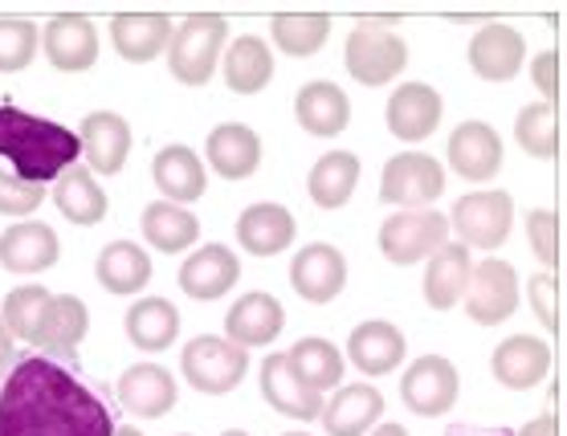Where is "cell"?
I'll list each match as a JSON object with an SVG mask.
<instances>
[{"mask_svg": "<svg viewBox=\"0 0 567 436\" xmlns=\"http://www.w3.org/2000/svg\"><path fill=\"white\" fill-rule=\"evenodd\" d=\"M270 38L286 58H315L331 38L327 13H282L270 21Z\"/></svg>", "mask_w": 567, "mask_h": 436, "instance_id": "obj_39", "label": "cell"}, {"mask_svg": "<svg viewBox=\"0 0 567 436\" xmlns=\"http://www.w3.org/2000/svg\"><path fill=\"white\" fill-rule=\"evenodd\" d=\"M127 339L147 355H159L176 343L181 334V310L172 307L168 298H140L135 307L127 310Z\"/></svg>", "mask_w": 567, "mask_h": 436, "instance_id": "obj_35", "label": "cell"}, {"mask_svg": "<svg viewBox=\"0 0 567 436\" xmlns=\"http://www.w3.org/2000/svg\"><path fill=\"white\" fill-rule=\"evenodd\" d=\"M286 326V310L282 302L266 290H249L229 307V319H225V339L237 343L241 351L249 346H270Z\"/></svg>", "mask_w": 567, "mask_h": 436, "instance_id": "obj_16", "label": "cell"}, {"mask_svg": "<svg viewBox=\"0 0 567 436\" xmlns=\"http://www.w3.org/2000/svg\"><path fill=\"white\" fill-rule=\"evenodd\" d=\"M220 74H225V86L233 94H261L274 77L270 41L254 38V33L229 41L225 53H220Z\"/></svg>", "mask_w": 567, "mask_h": 436, "instance_id": "obj_30", "label": "cell"}, {"mask_svg": "<svg viewBox=\"0 0 567 436\" xmlns=\"http://www.w3.org/2000/svg\"><path fill=\"white\" fill-rule=\"evenodd\" d=\"M220 436H249L246 428H229V433H220Z\"/></svg>", "mask_w": 567, "mask_h": 436, "instance_id": "obj_51", "label": "cell"}, {"mask_svg": "<svg viewBox=\"0 0 567 436\" xmlns=\"http://www.w3.org/2000/svg\"><path fill=\"white\" fill-rule=\"evenodd\" d=\"M450 229L462 237L465 249H498L515 229V200L511 193H470L453 205Z\"/></svg>", "mask_w": 567, "mask_h": 436, "instance_id": "obj_7", "label": "cell"}, {"mask_svg": "<svg viewBox=\"0 0 567 436\" xmlns=\"http://www.w3.org/2000/svg\"><path fill=\"white\" fill-rule=\"evenodd\" d=\"M78 155H82V143L62 123L38 118L17 106H0V159L17 167V180L45 188L53 176L78 164Z\"/></svg>", "mask_w": 567, "mask_h": 436, "instance_id": "obj_2", "label": "cell"}, {"mask_svg": "<svg viewBox=\"0 0 567 436\" xmlns=\"http://www.w3.org/2000/svg\"><path fill=\"white\" fill-rule=\"evenodd\" d=\"M515 436H559V424H555V416H539V421H530L527 428H518Z\"/></svg>", "mask_w": 567, "mask_h": 436, "instance_id": "obj_47", "label": "cell"}, {"mask_svg": "<svg viewBox=\"0 0 567 436\" xmlns=\"http://www.w3.org/2000/svg\"><path fill=\"white\" fill-rule=\"evenodd\" d=\"M515 139L518 147L535 159H551L559 152V115L551 103H530L515 118Z\"/></svg>", "mask_w": 567, "mask_h": 436, "instance_id": "obj_41", "label": "cell"}, {"mask_svg": "<svg viewBox=\"0 0 567 436\" xmlns=\"http://www.w3.org/2000/svg\"><path fill=\"white\" fill-rule=\"evenodd\" d=\"M491 372L511 392H527V387L547 380V372H551V351L535 334H515V339H503V343L494 346Z\"/></svg>", "mask_w": 567, "mask_h": 436, "instance_id": "obj_23", "label": "cell"}, {"mask_svg": "<svg viewBox=\"0 0 567 436\" xmlns=\"http://www.w3.org/2000/svg\"><path fill=\"white\" fill-rule=\"evenodd\" d=\"M343 65H348V77H355L360 86H388L392 77L404 74L409 45L404 38H396V29L388 21H360L348 33Z\"/></svg>", "mask_w": 567, "mask_h": 436, "instance_id": "obj_4", "label": "cell"}, {"mask_svg": "<svg viewBox=\"0 0 567 436\" xmlns=\"http://www.w3.org/2000/svg\"><path fill=\"white\" fill-rule=\"evenodd\" d=\"M94 273H99V282H103L106 294H140V290H147V282H152V257H147V249H140L135 241H111L99 253V261H94Z\"/></svg>", "mask_w": 567, "mask_h": 436, "instance_id": "obj_32", "label": "cell"}, {"mask_svg": "<svg viewBox=\"0 0 567 436\" xmlns=\"http://www.w3.org/2000/svg\"><path fill=\"white\" fill-rule=\"evenodd\" d=\"M181 372L196 392L225 396V392H233V387L246 380L249 351H241V346L229 343V339H217V334H200V339H188V343H184Z\"/></svg>", "mask_w": 567, "mask_h": 436, "instance_id": "obj_5", "label": "cell"}, {"mask_svg": "<svg viewBox=\"0 0 567 436\" xmlns=\"http://www.w3.org/2000/svg\"><path fill=\"white\" fill-rule=\"evenodd\" d=\"M445 159H450L453 176H462L470 184H486L498 176L503 167V139L491 123H462V127L450 135V147H445Z\"/></svg>", "mask_w": 567, "mask_h": 436, "instance_id": "obj_12", "label": "cell"}, {"mask_svg": "<svg viewBox=\"0 0 567 436\" xmlns=\"http://www.w3.org/2000/svg\"><path fill=\"white\" fill-rule=\"evenodd\" d=\"M41 50V29L33 21H0V74L25 70Z\"/></svg>", "mask_w": 567, "mask_h": 436, "instance_id": "obj_42", "label": "cell"}, {"mask_svg": "<svg viewBox=\"0 0 567 436\" xmlns=\"http://www.w3.org/2000/svg\"><path fill=\"white\" fill-rule=\"evenodd\" d=\"M445 193V167L425 152H400L384 164L380 200L392 208H425Z\"/></svg>", "mask_w": 567, "mask_h": 436, "instance_id": "obj_8", "label": "cell"}, {"mask_svg": "<svg viewBox=\"0 0 567 436\" xmlns=\"http://www.w3.org/2000/svg\"><path fill=\"white\" fill-rule=\"evenodd\" d=\"M445 232H450L445 212H437V208H404V212H392L380 225V253L392 266H416V261L433 257L445 245Z\"/></svg>", "mask_w": 567, "mask_h": 436, "instance_id": "obj_6", "label": "cell"}, {"mask_svg": "<svg viewBox=\"0 0 567 436\" xmlns=\"http://www.w3.org/2000/svg\"><path fill=\"white\" fill-rule=\"evenodd\" d=\"M53 205L70 225H82V229H94L99 220L106 217V193L99 188L86 167H65L58 176V188H53Z\"/></svg>", "mask_w": 567, "mask_h": 436, "instance_id": "obj_36", "label": "cell"}, {"mask_svg": "<svg viewBox=\"0 0 567 436\" xmlns=\"http://www.w3.org/2000/svg\"><path fill=\"white\" fill-rule=\"evenodd\" d=\"M181 436H188V433H181Z\"/></svg>", "mask_w": 567, "mask_h": 436, "instance_id": "obj_54", "label": "cell"}, {"mask_svg": "<svg viewBox=\"0 0 567 436\" xmlns=\"http://www.w3.org/2000/svg\"><path fill=\"white\" fill-rule=\"evenodd\" d=\"M465 314L477 326H498L518 310V273L511 261H482L477 270H470V286H465Z\"/></svg>", "mask_w": 567, "mask_h": 436, "instance_id": "obj_10", "label": "cell"}, {"mask_svg": "<svg viewBox=\"0 0 567 436\" xmlns=\"http://www.w3.org/2000/svg\"><path fill=\"white\" fill-rule=\"evenodd\" d=\"M530 82H535V91L555 106L559 98V50H543L535 62H530Z\"/></svg>", "mask_w": 567, "mask_h": 436, "instance_id": "obj_46", "label": "cell"}, {"mask_svg": "<svg viewBox=\"0 0 567 436\" xmlns=\"http://www.w3.org/2000/svg\"><path fill=\"white\" fill-rule=\"evenodd\" d=\"M237 278H241V261H237V253H233L229 245H205V249H196L181 266V273H176L181 290L188 298H196V302H217V298H225L237 286Z\"/></svg>", "mask_w": 567, "mask_h": 436, "instance_id": "obj_17", "label": "cell"}, {"mask_svg": "<svg viewBox=\"0 0 567 436\" xmlns=\"http://www.w3.org/2000/svg\"><path fill=\"white\" fill-rule=\"evenodd\" d=\"M152 180L159 193L168 196V205H193V200H200L208 188L200 155L181 147V143H172V147H164V152H155Z\"/></svg>", "mask_w": 567, "mask_h": 436, "instance_id": "obj_31", "label": "cell"}, {"mask_svg": "<svg viewBox=\"0 0 567 436\" xmlns=\"http://www.w3.org/2000/svg\"><path fill=\"white\" fill-rule=\"evenodd\" d=\"M41 50H45L53 70L82 74V70H91L99 62V25H94L91 17L78 13L53 17L50 25L41 29Z\"/></svg>", "mask_w": 567, "mask_h": 436, "instance_id": "obj_13", "label": "cell"}, {"mask_svg": "<svg viewBox=\"0 0 567 436\" xmlns=\"http://www.w3.org/2000/svg\"><path fill=\"white\" fill-rule=\"evenodd\" d=\"M360 184V155L351 152H327L319 164L310 167L307 193L315 208H343Z\"/></svg>", "mask_w": 567, "mask_h": 436, "instance_id": "obj_37", "label": "cell"}, {"mask_svg": "<svg viewBox=\"0 0 567 436\" xmlns=\"http://www.w3.org/2000/svg\"><path fill=\"white\" fill-rule=\"evenodd\" d=\"M0 436H115V421L58 360H21L0 387Z\"/></svg>", "mask_w": 567, "mask_h": 436, "instance_id": "obj_1", "label": "cell"}, {"mask_svg": "<svg viewBox=\"0 0 567 436\" xmlns=\"http://www.w3.org/2000/svg\"><path fill=\"white\" fill-rule=\"evenodd\" d=\"M286 360H290V367H295L315 392H336V387L343 384V351H339L336 343L319 339V334L298 339Z\"/></svg>", "mask_w": 567, "mask_h": 436, "instance_id": "obj_38", "label": "cell"}, {"mask_svg": "<svg viewBox=\"0 0 567 436\" xmlns=\"http://www.w3.org/2000/svg\"><path fill=\"white\" fill-rule=\"evenodd\" d=\"M282 436H307V433H282Z\"/></svg>", "mask_w": 567, "mask_h": 436, "instance_id": "obj_52", "label": "cell"}, {"mask_svg": "<svg viewBox=\"0 0 567 436\" xmlns=\"http://www.w3.org/2000/svg\"><path fill=\"white\" fill-rule=\"evenodd\" d=\"M527 294H530L535 319L543 322V331L559 334V278H555V273H535Z\"/></svg>", "mask_w": 567, "mask_h": 436, "instance_id": "obj_45", "label": "cell"}, {"mask_svg": "<svg viewBox=\"0 0 567 436\" xmlns=\"http://www.w3.org/2000/svg\"><path fill=\"white\" fill-rule=\"evenodd\" d=\"M50 307H53V294L45 286H38V282L17 286V290H9L4 307H0V322H4V331L13 334V339H21V343H38V331H41V322H45V314H50Z\"/></svg>", "mask_w": 567, "mask_h": 436, "instance_id": "obj_40", "label": "cell"}, {"mask_svg": "<svg viewBox=\"0 0 567 436\" xmlns=\"http://www.w3.org/2000/svg\"><path fill=\"white\" fill-rule=\"evenodd\" d=\"M78 143H82V152H86V164H91L99 176H118L131 155L127 118L115 115V111H94V115L82 118Z\"/></svg>", "mask_w": 567, "mask_h": 436, "instance_id": "obj_24", "label": "cell"}, {"mask_svg": "<svg viewBox=\"0 0 567 436\" xmlns=\"http://www.w3.org/2000/svg\"><path fill=\"white\" fill-rule=\"evenodd\" d=\"M62 257V237L41 220H17L0 232V266L9 273H41Z\"/></svg>", "mask_w": 567, "mask_h": 436, "instance_id": "obj_19", "label": "cell"}, {"mask_svg": "<svg viewBox=\"0 0 567 436\" xmlns=\"http://www.w3.org/2000/svg\"><path fill=\"white\" fill-rule=\"evenodd\" d=\"M115 436H143L140 428H131V424H123V428H115Z\"/></svg>", "mask_w": 567, "mask_h": 436, "instance_id": "obj_50", "label": "cell"}, {"mask_svg": "<svg viewBox=\"0 0 567 436\" xmlns=\"http://www.w3.org/2000/svg\"><path fill=\"white\" fill-rule=\"evenodd\" d=\"M41 200H45V188L41 184H25L9 176L4 167H0V217H29V212H38Z\"/></svg>", "mask_w": 567, "mask_h": 436, "instance_id": "obj_44", "label": "cell"}, {"mask_svg": "<svg viewBox=\"0 0 567 436\" xmlns=\"http://www.w3.org/2000/svg\"><path fill=\"white\" fill-rule=\"evenodd\" d=\"M295 118L315 139H336L351 123V103L336 82H307L295 98Z\"/></svg>", "mask_w": 567, "mask_h": 436, "instance_id": "obj_26", "label": "cell"}, {"mask_svg": "<svg viewBox=\"0 0 567 436\" xmlns=\"http://www.w3.org/2000/svg\"><path fill=\"white\" fill-rule=\"evenodd\" d=\"M462 396V375L445 355H421L400 375V399L416 416H445Z\"/></svg>", "mask_w": 567, "mask_h": 436, "instance_id": "obj_9", "label": "cell"}, {"mask_svg": "<svg viewBox=\"0 0 567 436\" xmlns=\"http://www.w3.org/2000/svg\"><path fill=\"white\" fill-rule=\"evenodd\" d=\"M86 331H91V310H86V302L74 294H53V307L38 331V346L45 351V360L74 363L78 343L86 339Z\"/></svg>", "mask_w": 567, "mask_h": 436, "instance_id": "obj_27", "label": "cell"}, {"mask_svg": "<svg viewBox=\"0 0 567 436\" xmlns=\"http://www.w3.org/2000/svg\"><path fill=\"white\" fill-rule=\"evenodd\" d=\"M290 286H295L298 298H307L315 307H327V302H336V298L343 294V286H348V257L327 241L307 245V249H298L295 261H290Z\"/></svg>", "mask_w": 567, "mask_h": 436, "instance_id": "obj_11", "label": "cell"}, {"mask_svg": "<svg viewBox=\"0 0 567 436\" xmlns=\"http://www.w3.org/2000/svg\"><path fill=\"white\" fill-rule=\"evenodd\" d=\"M176 396H181L176 375L168 367H159V363H135V367H127V372L118 375V399H123V408L143 416V421L168 416L176 408Z\"/></svg>", "mask_w": 567, "mask_h": 436, "instance_id": "obj_18", "label": "cell"}, {"mask_svg": "<svg viewBox=\"0 0 567 436\" xmlns=\"http://www.w3.org/2000/svg\"><path fill=\"white\" fill-rule=\"evenodd\" d=\"M295 217H290V208L282 205H249L241 217H237V241L246 249L249 257H274L290 249L295 245Z\"/></svg>", "mask_w": 567, "mask_h": 436, "instance_id": "obj_29", "label": "cell"}, {"mask_svg": "<svg viewBox=\"0 0 567 436\" xmlns=\"http://www.w3.org/2000/svg\"><path fill=\"white\" fill-rule=\"evenodd\" d=\"M372 436H409V428H404V424H380Z\"/></svg>", "mask_w": 567, "mask_h": 436, "instance_id": "obj_49", "label": "cell"}, {"mask_svg": "<svg viewBox=\"0 0 567 436\" xmlns=\"http://www.w3.org/2000/svg\"><path fill=\"white\" fill-rule=\"evenodd\" d=\"M205 155L220 180H249L261 167V139L246 123H220L208 131Z\"/></svg>", "mask_w": 567, "mask_h": 436, "instance_id": "obj_22", "label": "cell"}, {"mask_svg": "<svg viewBox=\"0 0 567 436\" xmlns=\"http://www.w3.org/2000/svg\"><path fill=\"white\" fill-rule=\"evenodd\" d=\"M527 62V41L515 25L491 21L486 29H477L470 41V70L482 82H511Z\"/></svg>", "mask_w": 567, "mask_h": 436, "instance_id": "obj_15", "label": "cell"}, {"mask_svg": "<svg viewBox=\"0 0 567 436\" xmlns=\"http://www.w3.org/2000/svg\"><path fill=\"white\" fill-rule=\"evenodd\" d=\"M470 249L465 245H441L437 253L429 257L425 270V302L433 310H453L465 298V286H470Z\"/></svg>", "mask_w": 567, "mask_h": 436, "instance_id": "obj_33", "label": "cell"}, {"mask_svg": "<svg viewBox=\"0 0 567 436\" xmlns=\"http://www.w3.org/2000/svg\"><path fill=\"white\" fill-rule=\"evenodd\" d=\"M172 17L168 13H118L111 21V41L123 62H155L159 53L168 50L172 41Z\"/></svg>", "mask_w": 567, "mask_h": 436, "instance_id": "obj_28", "label": "cell"}, {"mask_svg": "<svg viewBox=\"0 0 567 436\" xmlns=\"http://www.w3.org/2000/svg\"><path fill=\"white\" fill-rule=\"evenodd\" d=\"M9 363H13V334L4 331V322H0V375L9 372Z\"/></svg>", "mask_w": 567, "mask_h": 436, "instance_id": "obj_48", "label": "cell"}, {"mask_svg": "<svg viewBox=\"0 0 567 436\" xmlns=\"http://www.w3.org/2000/svg\"><path fill=\"white\" fill-rule=\"evenodd\" d=\"M380 416H384V396L372 384H339L336 396L322 399L319 412L327 436H368Z\"/></svg>", "mask_w": 567, "mask_h": 436, "instance_id": "obj_21", "label": "cell"}, {"mask_svg": "<svg viewBox=\"0 0 567 436\" xmlns=\"http://www.w3.org/2000/svg\"><path fill=\"white\" fill-rule=\"evenodd\" d=\"M143 241L159 249V253H184L200 241V220L188 212L184 205H168V200H155L143 208L140 217Z\"/></svg>", "mask_w": 567, "mask_h": 436, "instance_id": "obj_34", "label": "cell"}, {"mask_svg": "<svg viewBox=\"0 0 567 436\" xmlns=\"http://www.w3.org/2000/svg\"><path fill=\"white\" fill-rule=\"evenodd\" d=\"M527 237H530V253L539 257L543 270L555 273V266H559V212L535 208L527 217Z\"/></svg>", "mask_w": 567, "mask_h": 436, "instance_id": "obj_43", "label": "cell"}, {"mask_svg": "<svg viewBox=\"0 0 567 436\" xmlns=\"http://www.w3.org/2000/svg\"><path fill=\"white\" fill-rule=\"evenodd\" d=\"M491 436H506V433H491Z\"/></svg>", "mask_w": 567, "mask_h": 436, "instance_id": "obj_53", "label": "cell"}, {"mask_svg": "<svg viewBox=\"0 0 567 436\" xmlns=\"http://www.w3.org/2000/svg\"><path fill=\"white\" fill-rule=\"evenodd\" d=\"M404 334L384 319H372V322H360L355 331L348 334V360L355 372L363 375H388L396 372L400 363H404Z\"/></svg>", "mask_w": 567, "mask_h": 436, "instance_id": "obj_25", "label": "cell"}, {"mask_svg": "<svg viewBox=\"0 0 567 436\" xmlns=\"http://www.w3.org/2000/svg\"><path fill=\"white\" fill-rule=\"evenodd\" d=\"M229 45V21L217 13H196L184 17L181 25L172 29L168 41V70L184 86H205L208 77L217 74L220 53Z\"/></svg>", "mask_w": 567, "mask_h": 436, "instance_id": "obj_3", "label": "cell"}, {"mask_svg": "<svg viewBox=\"0 0 567 436\" xmlns=\"http://www.w3.org/2000/svg\"><path fill=\"white\" fill-rule=\"evenodd\" d=\"M441 115H445V103H441V94L429 82H404V86H396L384 111L388 131L400 143H425L441 127Z\"/></svg>", "mask_w": 567, "mask_h": 436, "instance_id": "obj_14", "label": "cell"}, {"mask_svg": "<svg viewBox=\"0 0 567 436\" xmlns=\"http://www.w3.org/2000/svg\"><path fill=\"white\" fill-rule=\"evenodd\" d=\"M261 396L274 412H282L290 421H319L322 412V392L302 380V375L290 367L286 355H270L261 363Z\"/></svg>", "mask_w": 567, "mask_h": 436, "instance_id": "obj_20", "label": "cell"}]
</instances>
